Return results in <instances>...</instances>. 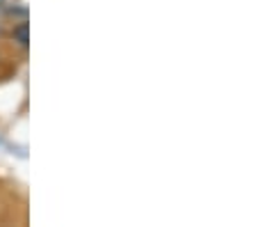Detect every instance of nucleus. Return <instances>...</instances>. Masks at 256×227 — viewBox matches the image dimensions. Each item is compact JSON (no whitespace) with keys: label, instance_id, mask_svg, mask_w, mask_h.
Returning a JSON list of instances; mask_svg holds the SVG:
<instances>
[{"label":"nucleus","instance_id":"f257e3e1","mask_svg":"<svg viewBox=\"0 0 256 227\" xmlns=\"http://www.w3.org/2000/svg\"><path fill=\"white\" fill-rule=\"evenodd\" d=\"M10 37L14 39L21 49H28V42H30V39H28V21H26V19H23L18 26H14V30H12Z\"/></svg>","mask_w":256,"mask_h":227},{"label":"nucleus","instance_id":"f03ea898","mask_svg":"<svg viewBox=\"0 0 256 227\" xmlns=\"http://www.w3.org/2000/svg\"><path fill=\"white\" fill-rule=\"evenodd\" d=\"M5 3H7V0H0V7H2V5H5Z\"/></svg>","mask_w":256,"mask_h":227}]
</instances>
